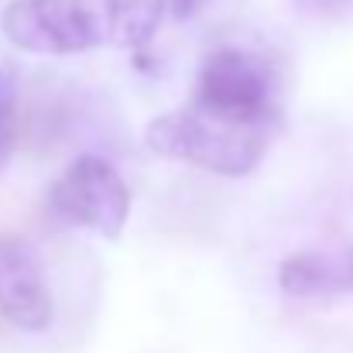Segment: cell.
<instances>
[{
  "mask_svg": "<svg viewBox=\"0 0 353 353\" xmlns=\"http://www.w3.org/2000/svg\"><path fill=\"white\" fill-rule=\"evenodd\" d=\"M165 10V0H10L0 28L14 48L38 55L141 52L158 34Z\"/></svg>",
  "mask_w": 353,
  "mask_h": 353,
  "instance_id": "6da1fadb",
  "label": "cell"
},
{
  "mask_svg": "<svg viewBox=\"0 0 353 353\" xmlns=\"http://www.w3.org/2000/svg\"><path fill=\"white\" fill-rule=\"evenodd\" d=\"M278 127V110H234L192 97L179 110L151 120L144 144L161 158L185 161L213 175L243 179L261 165Z\"/></svg>",
  "mask_w": 353,
  "mask_h": 353,
  "instance_id": "7a4b0ae2",
  "label": "cell"
},
{
  "mask_svg": "<svg viewBox=\"0 0 353 353\" xmlns=\"http://www.w3.org/2000/svg\"><path fill=\"white\" fill-rule=\"evenodd\" d=\"M45 213L55 227H76L117 240L130 216V189L100 154H79L48 185Z\"/></svg>",
  "mask_w": 353,
  "mask_h": 353,
  "instance_id": "3957f363",
  "label": "cell"
},
{
  "mask_svg": "<svg viewBox=\"0 0 353 353\" xmlns=\"http://www.w3.org/2000/svg\"><path fill=\"white\" fill-rule=\"evenodd\" d=\"M0 316L24 333H41L55 319L45 271L34 250L14 234H0Z\"/></svg>",
  "mask_w": 353,
  "mask_h": 353,
  "instance_id": "277c9868",
  "label": "cell"
},
{
  "mask_svg": "<svg viewBox=\"0 0 353 353\" xmlns=\"http://www.w3.org/2000/svg\"><path fill=\"white\" fill-rule=\"evenodd\" d=\"M196 97L234 110H278L271 65L243 48H220L206 55Z\"/></svg>",
  "mask_w": 353,
  "mask_h": 353,
  "instance_id": "5b68a950",
  "label": "cell"
},
{
  "mask_svg": "<svg viewBox=\"0 0 353 353\" xmlns=\"http://www.w3.org/2000/svg\"><path fill=\"white\" fill-rule=\"evenodd\" d=\"M278 285L295 299H326L353 292V247L299 250L278 268Z\"/></svg>",
  "mask_w": 353,
  "mask_h": 353,
  "instance_id": "8992f818",
  "label": "cell"
},
{
  "mask_svg": "<svg viewBox=\"0 0 353 353\" xmlns=\"http://www.w3.org/2000/svg\"><path fill=\"white\" fill-rule=\"evenodd\" d=\"M14 114H17V79L0 65V148H14Z\"/></svg>",
  "mask_w": 353,
  "mask_h": 353,
  "instance_id": "52a82bcc",
  "label": "cell"
},
{
  "mask_svg": "<svg viewBox=\"0 0 353 353\" xmlns=\"http://www.w3.org/2000/svg\"><path fill=\"white\" fill-rule=\"evenodd\" d=\"M302 10L309 14H319V17H330V14H347L353 7V0H295Z\"/></svg>",
  "mask_w": 353,
  "mask_h": 353,
  "instance_id": "ba28073f",
  "label": "cell"
},
{
  "mask_svg": "<svg viewBox=\"0 0 353 353\" xmlns=\"http://www.w3.org/2000/svg\"><path fill=\"white\" fill-rule=\"evenodd\" d=\"M165 7H168L175 17H192L196 10L206 7V0H165Z\"/></svg>",
  "mask_w": 353,
  "mask_h": 353,
  "instance_id": "9c48e42d",
  "label": "cell"
},
{
  "mask_svg": "<svg viewBox=\"0 0 353 353\" xmlns=\"http://www.w3.org/2000/svg\"><path fill=\"white\" fill-rule=\"evenodd\" d=\"M7 154H10V151H7V148H0V165L7 161Z\"/></svg>",
  "mask_w": 353,
  "mask_h": 353,
  "instance_id": "30bf717a",
  "label": "cell"
}]
</instances>
